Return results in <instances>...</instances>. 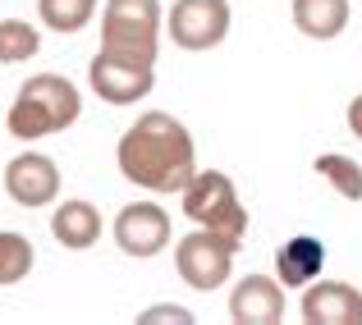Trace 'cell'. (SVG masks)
Instances as JSON below:
<instances>
[{"label": "cell", "instance_id": "cell-1", "mask_svg": "<svg viewBox=\"0 0 362 325\" xmlns=\"http://www.w3.org/2000/svg\"><path fill=\"white\" fill-rule=\"evenodd\" d=\"M119 175L129 184L147 188V193H184L197 175V147L193 133L165 110H147L138 114V124H129L115 147Z\"/></svg>", "mask_w": 362, "mask_h": 325}, {"label": "cell", "instance_id": "cell-2", "mask_svg": "<svg viewBox=\"0 0 362 325\" xmlns=\"http://www.w3.org/2000/svg\"><path fill=\"white\" fill-rule=\"evenodd\" d=\"M78 114H83V97L69 78H60V73H33V78L14 92L5 124H9L14 138L33 142V138L64 133L69 124H78Z\"/></svg>", "mask_w": 362, "mask_h": 325}, {"label": "cell", "instance_id": "cell-3", "mask_svg": "<svg viewBox=\"0 0 362 325\" xmlns=\"http://www.w3.org/2000/svg\"><path fill=\"white\" fill-rule=\"evenodd\" d=\"M160 23H165L160 0H106V9H101V55L156 64Z\"/></svg>", "mask_w": 362, "mask_h": 325}, {"label": "cell", "instance_id": "cell-4", "mask_svg": "<svg viewBox=\"0 0 362 325\" xmlns=\"http://www.w3.org/2000/svg\"><path fill=\"white\" fill-rule=\"evenodd\" d=\"M179 202H184V215L193 220V225H202V229H211V234L230 238L234 247H243L247 211H243L239 193H234L230 175H221V170H197L193 184L179 193Z\"/></svg>", "mask_w": 362, "mask_h": 325}, {"label": "cell", "instance_id": "cell-5", "mask_svg": "<svg viewBox=\"0 0 362 325\" xmlns=\"http://www.w3.org/2000/svg\"><path fill=\"white\" fill-rule=\"evenodd\" d=\"M234 252H239V247H234L230 238H221V234H211V229L197 225L193 234H184L175 243V271H179V280H184L188 289L211 293L234 275Z\"/></svg>", "mask_w": 362, "mask_h": 325}, {"label": "cell", "instance_id": "cell-6", "mask_svg": "<svg viewBox=\"0 0 362 325\" xmlns=\"http://www.w3.org/2000/svg\"><path fill=\"white\" fill-rule=\"evenodd\" d=\"M230 0H175L165 14V32L179 51H211L230 37Z\"/></svg>", "mask_w": 362, "mask_h": 325}, {"label": "cell", "instance_id": "cell-7", "mask_svg": "<svg viewBox=\"0 0 362 325\" xmlns=\"http://www.w3.org/2000/svg\"><path fill=\"white\" fill-rule=\"evenodd\" d=\"M88 83L110 106H133L156 88V64H133V60H115V55L97 51L88 64Z\"/></svg>", "mask_w": 362, "mask_h": 325}, {"label": "cell", "instance_id": "cell-8", "mask_svg": "<svg viewBox=\"0 0 362 325\" xmlns=\"http://www.w3.org/2000/svg\"><path fill=\"white\" fill-rule=\"evenodd\" d=\"M115 243L129 256H156L170 247V211L156 202H129L115 215Z\"/></svg>", "mask_w": 362, "mask_h": 325}, {"label": "cell", "instance_id": "cell-9", "mask_svg": "<svg viewBox=\"0 0 362 325\" xmlns=\"http://www.w3.org/2000/svg\"><path fill=\"white\" fill-rule=\"evenodd\" d=\"M5 193L14 197L18 206L37 211V206H51L60 197V170H55L51 156L42 151H18L5 165Z\"/></svg>", "mask_w": 362, "mask_h": 325}, {"label": "cell", "instance_id": "cell-10", "mask_svg": "<svg viewBox=\"0 0 362 325\" xmlns=\"http://www.w3.org/2000/svg\"><path fill=\"white\" fill-rule=\"evenodd\" d=\"M298 312L312 325H362V293L344 280H312L303 289Z\"/></svg>", "mask_w": 362, "mask_h": 325}, {"label": "cell", "instance_id": "cell-11", "mask_svg": "<svg viewBox=\"0 0 362 325\" xmlns=\"http://www.w3.org/2000/svg\"><path fill=\"white\" fill-rule=\"evenodd\" d=\"M230 317L239 325H275L284 321V284L271 275H243L230 293Z\"/></svg>", "mask_w": 362, "mask_h": 325}, {"label": "cell", "instance_id": "cell-12", "mask_svg": "<svg viewBox=\"0 0 362 325\" xmlns=\"http://www.w3.org/2000/svg\"><path fill=\"white\" fill-rule=\"evenodd\" d=\"M321 266H326V243L312 234L284 238L280 252H275V275H280L284 289H308L312 280H321Z\"/></svg>", "mask_w": 362, "mask_h": 325}, {"label": "cell", "instance_id": "cell-13", "mask_svg": "<svg viewBox=\"0 0 362 325\" xmlns=\"http://www.w3.org/2000/svg\"><path fill=\"white\" fill-rule=\"evenodd\" d=\"M51 234H55V243L69 247V252H88V247L101 238V211L92 202H83V197L60 202L51 211Z\"/></svg>", "mask_w": 362, "mask_h": 325}, {"label": "cell", "instance_id": "cell-14", "mask_svg": "<svg viewBox=\"0 0 362 325\" xmlns=\"http://www.w3.org/2000/svg\"><path fill=\"white\" fill-rule=\"evenodd\" d=\"M293 28L312 42H335L349 28V0H293Z\"/></svg>", "mask_w": 362, "mask_h": 325}, {"label": "cell", "instance_id": "cell-15", "mask_svg": "<svg viewBox=\"0 0 362 325\" xmlns=\"http://www.w3.org/2000/svg\"><path fill=\"white\" fill-rule=\"evenodd\" d=\"M317 170L321 179H326L330 188H335L344 202H362V165L354 156H339V151H326V156H317Z\"/></svg>", "mask_w": 362, "mask_h": 325}, {"label": "cell", "instance_id": "cell-16", "mask_svg": "<svg viewBox=\"0 0 362 325\" xmlns=\"http://www.w3.org/2000/svg\"><path fill=\"white\" fill-rule=\"evenodd\" d=\"M37 14L55 32H83L97 14V0H37Z\"/></svg>", "mask_w": 362, "mask_h": 325}, {"label": "cell", "instance_id": "cell-17", "mask_svg": "<svg viewBox=\"0 0 362 325\" xmlns=\"http://www.w3.org/2000/svg\"><path fill=\"white\" fill-rule=\"evenodd\" d=\"M42 51V32L23 18H0V64H23Z\"/></svg>", "mask_w": 362, "mask_h": 325}, {"label": "cell", "instance_id": "cell-18", "mask_svg": "<svg viewBox=\"0 0 362 325\" xmlns=\"http://www.w3.org/2000/svg\"><path fill=\"white\" fill-rule=\"evenodd\" d=\"M33 261H37L33 243H28L23 234H14V229H0V284H18V280H28Z\"/></svg>", "mask_w": 362, "mask_h": 325}, {"label": "cell", "instance_id": "cell-19", "mask_svg": "<svg viewBox=\"0 0 362 325\" xmlns=\"http://www.w3.org/2000/svg\"><path fill=\"white\" fill-rule=\"evenodd\" d=\"M138 321H147V325H160V321H175V325H193V312L188 307H179V302H160V307H147Z\"/></svg>", "mask_w": 362, "mask_h": 325}, {"label": "cell", "instance_id": "cell-20", "mask_svg": "<svg viewBox=\"0 0 362 325\" xmlns=\"http://www.w3.org/2000/svg\"><path fill=\"white\" fill-rule=\"evenodd\" d=\"M344 119H349V129H354V138H362V92L354 101H349V110H344Z\"/></svg>", "mask_w": 362, "mask_h": 325}]
</instances>
